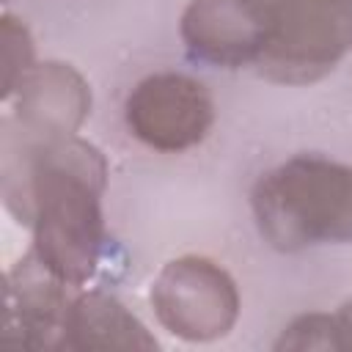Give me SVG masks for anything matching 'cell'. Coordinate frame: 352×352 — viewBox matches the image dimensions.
<instances>
[{
  "label": "cell",
  "instance_id": "7",
  "mask_svg": "<svg viewBox=\"0 0 352 352\" xmlns=\"http://www.w3.org/2000/svg\"><path fill=\"white\" fill-rule=\"evenodd\" d=\"M14 116L16 129L30 140H55L77 135L91 113V85L69 63H36L16 85Z\"/></svg>",
  "mask_w": 352,
  "mask_h": 352
},
{
  "label": "cell",
  "instance_id": "11",
  "mask_svg": "<svg viewBox=\"0 0 352 352\" xmlns=\"http://www.w3.org/2000/svg\"><path fill=\"white\" fill-rule=\"evenodd\" d=\"M275 349H333V314H300L283 327Z\"/></svg>",
  "mask_w": 352,
  "mask_h": 352
},
{
  "label": "cell",
  "instance_id": "4",
  "mask_svg": "<svg viewBox=\"0 0 352 352\" xmlns=\"http://www.w3.org/2000/svg\"><path fill=\"white\" fill-rule=\"evenodd\" d=\"M239 289L231 272L206 256L168 261L151 283L157 322L176 338L204 344L231 333L239 319Z\"/></svg>",
  "mask_w": 352,
  "mask_h": 352
},
{
  "label": "cell",
  "instance_id": "10",
  "mask_svg": "<svg viewBox=\"0 0 352 352\" xmlns=\"http://www.w3.org/2000/svg\"><path fill=\"white\" fill-rule=\"evenodd\" d=\"M0 63H3V96L11 99L25 74L36 66V50L30 30L22 19L3 14L0 16Z\"/></svg>",
  "mask_w": 352,
  "mask_h": 352
},
{
  "label": "cell",
  "instance_id": "8",
  "mask_svg": "<svg viewBox=\"0 0 352 352\" xmlns=\"http://www.w3.org/2000/svg\"><path fill=\"white\" fill-rule=\"evenodd\" d=\"M55 272H50L30 250L6 283V338L22 346H63L66 316L74 294H69Z\"/></svg>",
  "mask_w": 352,
  "mask_h": 352
},
{
  "label": "cell",
  "instance_id": "5",
  "mask_svg": "<svg viewBox=\"0 0 352 352\" xmlns=\"http://www.w3.org/2000/svg\"><path fill=\"white\" fill-rule=\"evenodd\" d=\"M124 121L143 146L179 154L209 135L214 102L201 80L182 72H157L129 91Z\"/></svg>",
  "mask_w": 352,
  "mask_h": 352
},
{
  "label": "cell",
  "instance_id": "2",
  "mask_svg": "<svg viewBox=\"0 0 352 352\" xmlns=\"http://www.w3.org/2000/svg\"><path fill=\"white\" fill-rule=\"evenodd\" d=\"M250 209L264 242L280 253L352 242V165L297 154L261 173Z\"/></svg>",
  "mask_w": 352,
  "mask_h": 352
},
{
  "label": "cell",
  "instance_id": "13",
  "mask_svg": "<svg viewBox=\"0 0 352 352\" xmlns=\"http://www.w3.org/2000/svg\"><path fill=\"white\" fill-rule=\"evenodd\" d=\"M253 3H256V6H258V8L264 11V14H267V8H270V6L275 3V0H253Z\"/></svg>",
  "mask_w": 352,
  "mask_h": 352
},
{
  "label": "cell",
  "instance_id": "1",
  "mask_svg": "<svg viewBox=\"0 0 352 352\" xmlns=\"http://www.w3.org/2000/svg\"><path fill=\"white\" fill-rule=\"evenodd\" d=\"M6 206L30 226L33 253L69 286L88 283L104 256V154L77 138L30 140L3 121Z\"/></svg>",
  "mask_w": 352,
  "mask_h": 352
},
{
  "label": "cell",
  "instance_id": "6",
  "mask_svg": "<svg viewBox=\"0 0 352 352\" xmlns=\"http://www.w3.org/2000/svg\"><path fill=\"white\" fill-rule=\"evenodd\" d=\"M179 36L192 60L214 69H239L258 60L267 14L253 0H190Z\"/></svg>",
  "mask_w": 352,
  "mask_h": 352
},
{
  "label": "cell",
  "instance_id": "3",
  "mask_svg": "<svg viewBox=\"0 0 352 352\" xmlns=\"http://www.w3.org/2000/svg\"><path fill=\"white\" fill-rule=\"evenodd\" d=\"M352 50V0H275L256 69L283 85L330 74Z\"/></svg>",
  "mask_w": 352,
  "mask_h": 352
},
{
  "label": "cell",
  "instance_id": "9",
  "mask_svg": "<svg viewBox=\"0 0 352 352\" xmlns=\"http://www.w3.org/2000/svg\"><path fill=\"white\" fill-rule=\"evenodd\" d=\"M63 346L69 349H157L146 324L113 294H74L66 316Z\"/></svg>",
  "mask_w": 352,
  "mask_h": 352
},
{
  "label": "cell",
  "instance_id": "14",
  "mask_svg": "<svg viewBox=\"0 0 352 352\" xmlns=\"http://www.w3.org/2000/svg\"><path fill=\"white\" fill-rule=\"evenodd\" d=\"M6 3H8V0H6Z\"/></svg>",
  "mask_w": 352,
  "mask_h": 352
},
{
  "label": "cell",
  "instance_id": "12",
  "mask_svg": "<svg viewBox=\"0 0 352 352\" xmlns=\"http://www.w3.org/2000/svg\"><path fill=\"white\" fill-rule=\"evenodd\" d=\"M333 349H352V300L333 311Z\"/></svg>",
  "mask_w": 352,
  "mask_h": 352
}]
</instances>
